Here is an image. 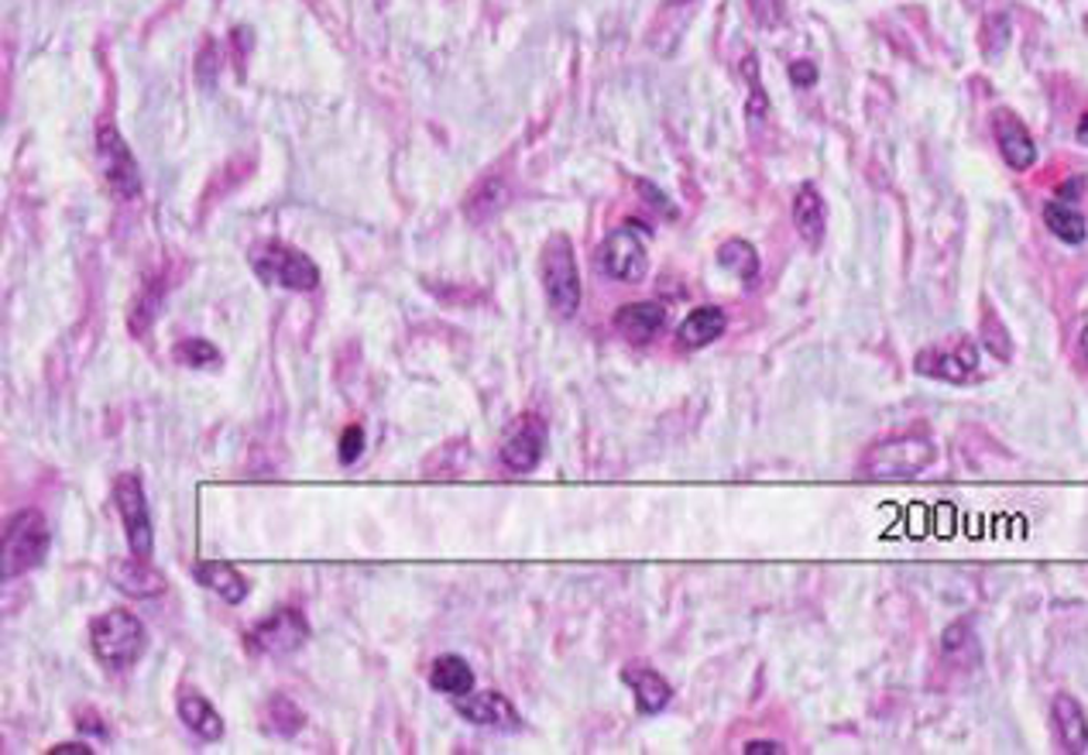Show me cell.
I'll list each match as a JSON object with an SVG mask.
<instances>
[{
  "mask_svg": "<svg viewBox=\"0 0 1088 755\" xmlns=\"http://www.w3.org/2000/svg\"><path fill=\"white\" fill-rule=\"evenodd\" d=\"M89 646L93 656L100 659V667H107L110 673H124L145 656L148 632L141 618H135L131 612H104L89 625Z\"/></svg>",
  "mask_w": 1088,
  "mask_h": 755,
  "instance_id": "cell-1",
  "label": "cell"
},
{
  "mask_svg": "<svg viewBox=\"0 0 1088 755\" xmlns=\"http://www.w3.org/2000/svg\"><path fill=\"white\" fill-rule=\"evenodd\" d=\"M540 281L556 317L570 320L580 309V272L567 234H553L540 255Z\"/></svg>",
  "mask_w": 1088,
  "mask_h": 755,
  "instance_id": "cell-2",
  "label": "cell"
},
{
  "mask_svg": "<svg viewBox=\"0 0 1088 755\" xmlns=\"http://www.w3.org/2000/svg\"><path fill=\"white\" fill-rule=\"evenodd\" d=\"M49 543H52V532H49L45 515L35 509L18 512L4 529V553H0L4 556V566H0V577L11 584L14 577L42 566L49 556Z\"/></svg>",
  "mask_w": 1088,
  "mask_h": 755,
  "instance_id": "cell-3",
  "label": "cell"
},
{
  "mask_svg": "<svg viewBox=\"0 0 1088 755\" xmlns=\"http://www.w3.org/2000/svg\"><path fill=\"white\" fill-rule=\"evenodd\" d=\"M247 262H252L258 278L268 281V286L292 289V293H313L320 286V268L313 265V258H306L302 251H296L289 244L262 241L252 247Z\"/></svg>",
  "mask_w": 1088,
  "mask_h": 755,
  "instance_id": "cell-4",
  "label": "cell"
},
{
  "mask_svg": "<svg viewBox=\"0 0 1088 755\" xmlns=\"http://www.w3.org/2000/svg\"><path fill=\"white\" fill-rule=\"evenodd\" d=\"M930 464H935V444H930V439L896 436V439H883V444H876L862 457V475L879 478V481L917 478Z\"/></svg>",
  "mask_w": 1088,
  "mask_h": 755,
  "instance_id": "cell-5",
  "label": "cell"
},
{
  "mask_svg": "<svg viewBox=\"0 0 1088 755\" xmlns=\"http://www.w3.org/2000/svg\"><path fill=\"white\" fill-rule=\"evenodd\" d=\"M598 262L601 272L615 281H626V286H636V281L646 278L649 272V251H646V231L636 224V220H626L621 227H615L601 251H598Z\"/></svg>",
  "mask_w": 1088,
  "mask_h": 755,
  "instance_id": "cell-6",
  "label": "cell"
},
{
  "mask_svg": "<svg viewBox=\"0 0 1088 755\" xmlns=\"http://www.w3.org/2000/svg\"><path fill=\"white\" fill-rule=\"evenodd\" d=\"M114 506L120 512L124 532H128V550L135 560H151L154 553V532H151V515H148V498L145 485L138 475H120L114 485Z\"/></svg>",
  "mask_w": 1088,
  "mask_h": 755,
  "instance_id": "cell-7",
  "label": "cell"
},
{
  "mask_svg": "<svg viewBox=\"0 0 1088 755\" xmlns=\"http://www.w3.org/2000/svg\"><path fill=\"white\" fill-rule=\"evenodd\" d=\"M97 162H100L104 179L110 182V189L120 200H135L141 193V169L135 162L128 141H124L120 131L110 128V124H104L97 131Z\"/></svg>",
  "mask_w": 1088,
  "mask_h": 755,
  "instance_id": "cell-8",
  "label": "cell"
},
{
  "mask_svg": "<svg viewBox=\"0 0 1088 755\" xmlns=\"http://www.w3.org/2000/svg\"><path fill=\"white\" fill-rule=\"evenodd\" d=\"M306 639H309V621L296 608H275L247 632V646L265 656H289L302 649Z\"/></svg>",
  "mask_w": 1088,
  "mask_h": 755,
  "instance_id": "cell-9",
  "label": "cell"
},
{
  "mask_svg": "<svg viewBox=\"0 0 1088 755\" xmlns=\"http://www.w3.org/2000/svg\"><path fill=\"white\" fill-rule=\"evenodd\" d=\"M979 368V351L969 337H951L930 351L917 354V371L941 378V382H966V378Z\"/></svg>",
  "mask_w": 1088,
  "mask_h": 755,
  "instance_id": "cell-10",
  "label": "cell"
},
{
  "mask_svg": "<svg viewBox=\"0 0 1088 755\" xmlns=\"http://www.w3.org/2000/svg\"><path fill=\"white\" fill-rule=\"evenodd\" d=\"M454 708L463 721H471L478 729H491V732H522V717L512 708V701H505L502 694L494 690H484V694H463L454 698Z\"/></svg>",
  "mask_w": 1088,
  "mask_h": 755,
  "instance_id": "cell-11",
  "label": "cell"
},
{
  "mask_svg": "<svg viewBox=\"0 0 1088 755\" xmlns=\"http://www.w3.org/2000/svg\"><path fill=\"white\" fill-rule=\"evenodd\" d=\"M992 135H996L1003 162L1013 172H1027L1037 162V145H1034V138L1027 131V124H1023L1016 114H1010V110H996V114H992Z\"/></svg>",
  "mask_w": 1088,
  "mask_h": 755,
  "instance_id": "cell-12",
  "label": "cell"
},
{
  "mask_svg": "<svg viewBox=\"0 0 1088 755\" xmlns=\"http://www.w3.org/2000/svg\"><path fill=\"white\" fill-rule=\"evenodd\" d=\"M546 447V429L536 416H522V423L512 429V436L502 447V464L515 475H530L533 467H540Z\"/></svg>",
  "mask_w": 1088,
  "mask_h": 755,
  "instance_id": "cell-13",
  "label": "cell"
},
{
  "mask_svg": "<svg viewBox=\"0 0 1088 755\" xmlns=\"http://www.w3.org/2000/svg\"><path fill=\"white\" fill-rule=\"evenodd\" d=\"M615 330L632 340V343H646L657 337L666 327V309L660 302H626L615 312Z\"/></svg>",
  "mask_w": 1088,
  "mask_h": 755,
  "instance_id": "cell-14",
  "label": "cell"
},
{
  "mask_svg": "<svg viewBox=\"0 0 1088 755\" xmlns=\"http://www.w3.org/2000/svg\"><path fill=\"white\" fill-rule=\"evenodd\" d=\"M793 227L807 241V247H821L824 244V227H828V210L818 193L814 182H803L793 196Z\"/></svg>",
  "mask_w": 1088,
  "mask_h": 755,
  "instance_id": "cell-15",
  "label": "cell"
},
{
  "mask_svg": "<svg viewBox=\"0 0 1088 755\" xmlns=\"http://www.w3.org/2000/svg\"><path fill=\"white\" fill-rule=\"evenodd\" d=\"M1050 721H1054V732H1058L1065 752L1071 755H1088V721L1081 704L1071 694H1058L1050 704Z\"/></svg>",
  "mask_w": 1088,
  "mask_h": 755,
  "instance_id": "cell-16",
  "label": "cell"
},
{
  "mask_svg": "<svg viewBox=\"0 0 1088 755\" xmlns=\"http://www.w3.org/2000/svg\"><path fill=\"white\" fill-rule=\"evenodd\" d=\"M725 330H728L725 309H718V306H697L694 312H687V320L680 323L676 340H680V348L701 351V348H707V343L718 340Z\"/></svg>",
  "mask_w": 1088,
  "mask_h": 755,
  "instance_id": "cell-17",
  "label": "cell"
},
{
  "mask_svg": "<svg viewBox=\"0 0 1088 755\" xmlns=\"http://www.w3.org/2000/svg\"><path fill=\"white\" fill-rule=\"evenodd\" d=\"M621 680H626V683L632 687L636 704H639L642 714H660V711L670 704V698H673V687H670L657 670H652V667H639V663H632V667L621 670Z\"/></svg>",
  "mask_w": 1088,
  "mask_h": 755,
  "instance_id": "cell-18",
  "label": "cell"
},
{
  "mask_svg": "<svg viewBox=\"0 0 1088 755\" xmlns=\"http://www.w3.org/2000/svg\"><path fill=\"white\" fill-rule=\"evenodd\" d=\"M179 721L203 742H221L224 738V717L216 714V708L203 694H193V690L179 694Z\"/></svg>",
  "mask_w": 1088,
  "mask_h": 755,
  "instance_id": "cell-19",
  "label": "cell"
},
{
  "mask_svg": "<svg viewBox=\"0 0 1088 755\" xmlns=\"http://www.w3.org/2000/svg\"><path fill=\"white\" fill-rule=\"evenodd\" d=\"M196 581L203 587H210L213 594H221L227 605H241L247 597V591H252V584L237 574V566H231L224 560H200L196 563Z\"/></svg>",
  "mask_w": 1088,
  "mask_h": 755,
  "instance_id": "cell-20",
  "label": "cell"
},
{
  "mask_svg": "<svg viewBox=\"0 0 1088 755\" xmlns=\"http://www.w3.org/2000/svg\"><path fill=\"white\" fill-rule=\"evenodd\" d=\"M114 587H120L124 594H131V597H154V594H162L166 591V577L154 571L151 560H128V563H120L114 566Z\"/></svg>",
  "mask_w": 1088,
  "mask_h": 755,
  "instance_id": "cell-21",
  "label": "cell"
},
{
  "mask_svg": "<svg viewBox=\"0 0 1088 755\" xmlns=\"http://www.w3.org/2000/svg\"><path fill=\"white\" fill-rule=\"evenodd\" d=\"M429 687L447 698H463L474 690V670L463 656H440L429 670Z\"/></svg>",
  "mask_w": 1088,
  "mask_h": 755,
  "instance_id": "cell-22",
  "label": "cell"
},
{
  "mask_svg": "<svg viewBox=\"0 0 1088 755\" xmlns=\"http://www.w3.org/2000/svg\"><path fill=\"white\" fill-rule=\"evenodd\" d=\"M1044 224L1047 231L1065 241V244H1081L1088 237V224H1085V213L1068 203V200H1050L1044 203Z\"/></svg>",
  "mask_w": 1088,
  "mask_h": 755,
  "instance_id": "cell-23",
  "label": "cell"
},
{
  "mask_svg": "<svg viewBox=\"0 0 1088 755\" xmlns=\"http://www.w3.org/2000/svg\"><path fill=\"white\" fill-rule=\"evenodd\" d=\"M718 265L725 272H732L735 278L742 281H756L759 278V255H756V247L749 241H742V237H732L718 247Z\"/></svg>",
  "mask_w": 1088,
  "mask_h": 755,
  "instance_id": "cell-24",
  "label": "cell"
},
{
  "mask_svg": "<svg viewBox=\"0 0 1088 755\" xmlns=\"http://www.w3.org/2000/svg\"><path fill=\"white\" fill-rule=\"evenodd\" d=\"M265 717H268V732H275L278 738H292V735L306 725V714H302V711L296 708V701H289L286 694H275V698L268 701Z\"/></svg>",
  "mask_w": 1088,
  "mask_h": 755,
  "instance_id": "cell-25",
  "label": "cell"
},
{
  "mask_svg": "<svg viewBox=\"0 0 1088 755\" xmlns=\"http://www.w3.org/2000/svg\"><path fill=\"white\" fill-rule=\"evenodd\" d=\"M175 361L185 368H213V364H221V351L203 337H185L175 348Z\"/></svg>",
  "mask_w": 1088,
  "mask_h": 755,
  "instance_id": "cell-26",
  "label": "cell"
},
{
  "mask_svg": "<svg viewBox=\"0 0 1088 755\" xmlns=\"http://www.w3.org/2000/svg\"><path fill=\"white\" fill-rule=\"evenodd\" d=\"M502 203H505V189H502V182L488 179V182L478 189V193L471 196V203H468V216H471V220H488L494 210H502Z\"/></svg>",
  "mask_w": 1088,
  "mask_h": 755,
  "instance_id": "cell-27",
  "label": "cell"
},
{
  "mask_svg": "<svg viewBox=\"0 0 1088 755\" xmlns=\"http://www.w3.org/2000/svg\"><path fill=\"white\" fill-rule=\"evenodd\" d=\"M1010 42V18L996 14V18H989L985 28H982V52L985 55H1000Z\"/></svg>",
  "mask_w": 1088,
  "mask_h": 755,
  "instance_id": "cell-28",
  "label": "cell"
},
{
  "mask_svg": "<svg viewBox=\"0 0 1088 755\" xmlns=\"http://www.w3.org/2000/svg\"><path fill=\"white\" fill-rule=\"evenodd\" d=\"M361 454H364V429L348 426L344 436H340V464H354Z\"/></svg>",
  "mask_w": 1088,
  "mask_h": 755,
  "instance_id": "cell-29",
  "label": "cell"
},
{
  "mask_svg": "<svg viewBox=\"0 0 1088 755\" xmlns=\"http://www.w3.org/2000/svg\"><path fill=\"white\" fill-rule=\"evenodd\" d=\"M790 79H793V86H814L818 83V66H814V62H807V59H800V62H793V66H790Z\"/></svg>",
  "mask_w": 1088,
  "mask_h": 755,
  "instance_id": "cell-30",
  "label": "cell"
},
{
  "mask_svg": "<svg viewBox=\"0 0 1088 755\" xmlns=\"http://www.w3.org/2000/svg\"><path fill=\"white\" fill-rule=\"evenodd\" d=\"M745 755H780V752H787L780 742H745V748H742Z\"/></svg>",
  "mask_w": 1088,
  "mask_h": 755,
  "instance_id": "cell-31",
  "label": "cell"
},
{
  "mask_svg": "<svg viewBox=\"0 0 1088 755\" xmlns=\"http://www.w3.org/2000/svg\"><path fill=\"white\" fill-rule=\"evenodd\" d=\"M49 755H93V748H86L83 742H62V745L49 748Z\"/></svg>",
  "mask_w": 1088,
  "mask_h": 755,
  "instance_id": "cell-32",
  "label": "cell"
},
{
  "mask_svg": "<svg viewBox=\"0 0 1088 755\" xmlns=\"http://www.w3.org/2000/svg\"><path fill=\"white\" fill-rule=\"evenodd\" d=\"M1081 193V179H1071V185L1065 182L1062 189H1058V200H1068V203H1075V196Z\"/></svg>",
  "mask_w": 1088,
  "mask_h": 755,
  "instance_id": "cell-33",
  "label": "cell"
},
{
  "mask_svg": "<svg viewBox=\"0 0 1088 755\" xmlns=\"http://www.w3.org/2000/svg\"><path fill=\"white\" fill-rule=\"evenodd\" d=\"M1075 138H1078V145H1085V148H1088V114L1078 120V131H1075Z\"/></svg>",
  "mask_w": 1088,
  "mask_h": 755,
  "instance_id": "cell-34",
  "label": "cell"
},
{
  "mask_svg": "<svg viewBox=\"0 0 1088 755\" xmlns=\"http://www.w3.org/2000/svg\"><path fill=\"white\" fill-rule=\"evenodd\" d=\"M79 732H104V729H100V717L93 714V721H89V717H86V721H79Z\"/></svg>",
  "mask_w": 1088,
  "mask_h": 755,
  "instance_id": "cell-35",
  "label": "cell"
},
{
  "mask_svg": "<svg viewBox=\"0 0 1088 755\" xmlns=\"http://www.w3.org/2000/svg\"><path fill=\"white\" fill-rule=\"evenodd\" d=\"M1081 354H1085V358H1088V327H1085V330H1081Z\"/></svg>",
  "mask_w": 1088,
  "mask_h": 755,
  "instance_id": "cell-36",
  "label": "cell"
},
{
  "mask_svg": "<svg viewBox=\"0 0 1088 755\" xmlns=\"http://www.w3.org/2000/svg\"><path fill=\"white\" fill-rule=\"evenodd\" d=\"M666 4H691V0H666Z\"/></svg>",
  "mask_w": 1088,
  "mask_h": 755,
  "instance_id": "cell-37",
  "label": "cell"
}]
</instances>
